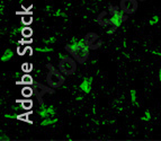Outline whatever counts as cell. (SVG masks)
Wrapping results in <instances>:
<instances>
[{"instance_id": "603a6c76", "label": "cell", "mask_w": 161, "mask_h": 141, "mask_svg": "<svg viewBox=\"0 0 161 141\" xmlns=\"http://www.w3.org/2000/svg\"><path fill=\"white\" fill-rule=\"evenodd\" d=\"M158 79L161 81V70H159V72H158Z\"/></svg>"}, {"instance_id": "6da1fadb", "label": "cell", "mask_w": 161, "mask_h": 141, "mask_svg": "<svg viewBox=\"0 0 161 141\" xmlns=\"http://www.w3.org/2000/svg\"><path fill=\"white\" fill-rule=\"evenodd\" d=\"M64 49H66L67 52H69L70 54L76 59V61H77L78 63L82 64L88 60L90 49L86 45L83 38L77 41V39L73 37L71 39V43L67 44L66 46H64Z\"/></svg>"}, {"instance_id": "cb8c5ba5", "label": "cell", "mask_w": 161, "mask_h": 141, "mask_svg": "<svg viewBox=\"0 0 161 141\" xmlns=\"http://www.w3.org/2000/svg\"><path fill=\"white\" fill-rule=\"evenodd\" d=\"M64 56H67V55H64L63 53H59V58L62 59V58H64Z\"/></svg>"}, {"instance_id": "3957f363", "label": "cell", "mask_w": 161, "mask_h": 141, "mask_svg": "<svg viewBox=\"0 0 161 141\" xmlns=\"http://www.w3.org/2000/svg\"><path fill=\"white\" fill-rule=\"evenodd\" d=\"M106 16H107V11H101L97 17V23H98V25H100V26H112L111 29L107 31V34H108V35H112V34H114L115 31L121 26L122 22L114 16H111L109 18H107Z\"/></svg>"}, {"instance_id": "ac0fdd59", "label": "cell", "mask_w": 161, "mask_h": 141, "mask_svg": "<svg viewBox=\"0 0 161 141\" xmlns=\"http://www.w3.org/2000/svg\"><path fill=\"white\" fill-rule=\"evenodd\" d=\"M158 22H159V17L158 16H152L150 19H149V25H156L158 24Z\"/></svg>"}, {"instance_id": "5bb4252c", "label": "cell", "mask_w": 161, "mask_h": 141, "mask_svg": "<svg viewBox=\"0 0 161 141\" xmlns=\"http://www.w3.org/2000/svg\"><path fill=\"white\" fill-rule=\"evenodd\" d=\"M22 93H23V95H24L25 97H29L32 94H34V89L29 88V87H25V88H23Z\"/></svg>"}, {"instance_id": "5b68a950", "label": "cell", "mask_w": 161, "mask_h": 141, "mask_svg": "<svg viewBox=\"0 0 161 141\" xmlns=\"http://www.w3.org/2000/svg\"><path fill=\"white\" fill-rule=\"evenodd\" d=\"M34 87H33V89H34V95L37 97V99L39 102V104H41V107H44V103H43V96L45 94H47V93H50V94H53L54 93V89L51 87L50 88V86L47 87V86H45V85L43 84H39V83H34Z\"/></svg>"}, {"instance_id": "4fadbf2b", "label": "cell", "mask_w": 161, "mask_h": 141, "mask_svg": "<svg viewBox=\"0 0 161 141\" xmlns=\"http://www.w3.org/2000/svg\"><path fill=\"white\" fill-rule=\"evenodd\" d=\"M130 95H131V102L134 104L135 106H137V105H139V102H137V98H136V90H135V89H131Z\"/></svg>"}, {"instance_id": "7a4b0ae2", "label": "cell", "mask_w": 161, "mask_h": 141, "mask_svg": "<svg viewBox=\"0 0 161 141\" xmlns=\"http://www.w3.org/2000/svg\"><path fill=\"white\" fill-rule=\"evenodd\" d=\"M46 69L49 70L46 75V84L49 85L52 88H59L62 85L64 84V75L62 73L60 70H58L56 68L53 67V64L47 63L46 64Z\"/></svg>"}, {"instance_id": "d6986e66", "label": "cell", "mask_w": 161, "mask_h": 141, "mask_svg": "<svg viewBox=\"0 0 161 141\" xmlns=\"http://www.w3.org/2000/svg\"><path fill=\"white\" fill-rule=\"evenodd\" d=\"M23 83L24 84H33V79H32V77H29V76H24L23 77Z\"/></svg>"}, {"instance_id": "d4e9b609", "label": "cell", "mask_w": 161, "mask_h": 141, "mask_svg": "<svg viewBox=\"0 0 161 141\" xmlns=\"http://www.w3.org/2000/svg\"><path fill=\"white\" fill-rule=\"evenodd\" d=\"M139 1H145V0H139Z\"/></svg>"}, {"instance_id": "7c38bea8", "label": "cell", "mask_w": 161, "mask_h": 141, "mask_svg": "<svg viewBox=\"0 0 161 141\" xmlns=\"http://www.w3.org/2000/svg\"><path fill=\"white\" fill-rule=\"evenodd\" d=\"M14 56V52L11 51L10 49H8V50H6L5 51V53L2 54V56H1V61H9L11 58Z\"/></svg>"}, {"instance_id": "277c9868", "label": "cell", "mask_w": 161, "mask_h": 141, "mask_svg": "<svg viewBox=\"0 0 161 141\" xmlns=\"http://www.w3.org/2000/svg\"><path fill=\"white\" fill-rule=\"evenodd\" d=\"M77 63L76 59L71 56H64L60 59L59 62V70L63 73L64 76H71L77 71Z\"/></svg>"}, {"instance_id": "ba28073f", "label": "cell", "mask_w": 161, "mask_h": 141, "mask_svg": "<svg viewBox=\"0 0 161 141\" xmlns=\"http://www.w3.org/2000/svg\"><path fill=\"white\" fill-rule=\"evenodd\" d=\"M108 13L111 16L116 17L117 19H120L121 22H125L127 19V14H125L121 9V7H115V6H109L108 7Z\"/></svg>"}, {"instance_id": "7402d4cb", "label": "cell", "mask_w": 161, "mask_h": 141, "mask_svg": "<svg viewBox=\"0 0 161 141\" xmlns=\"http://www.w3.org/2000/svg\"><path fill=\"white\" fill-rule=\"evenodd\" d=\"M152 54H156V55L161 56V51H152Z\"/></svg>"}, {"instance_id": "30bf717a", "label": "cell", "mask_w": 161, "mask_h": 141, "mask_svg": "<svg viewBox=\"0 0 161 141\" xmlns=\"http://www.w3.org/2000/svg\"><path fill=\"white\" fill-rule=\"evenodd\" d=\"M92 78L91 77H88V78H84L82 80V83L80 84V88L83 93L86 94H89L91 92V88H92Z\"/></svg>"}, {"instance_id": "8fae6325", "label": "cell", "mask_w": 161, "mask_h": 141, "mask_svg": "<svg viewBox=\"0 0 161 141\" xmlns=\"http://www.w3.org/2000/svg\"><path fill=\"white\" fill-rule=\"evenodd\" d=\"M58 122V118L56 117H46V118H43V121L41 122V125L42 126H47V125H52Z\"/></svg>"}, {"instance_id": "52a82bcc", "label": "cell", "mask_w": 161, "mask_h": 141, "mask_svg": "<svg viewBox=\"0 0 161 141\" xmlns=\"http://www.w3.org/2000/svg\"><path fill=\"white\" fill-rule=\"evenodd\" d=\"M137 2L139 0H121L120 7L125 14L132 15L137 10Z\"/></svg>"}, {"instance_id": "44dd1931", "label": "cell", "mask_w": 161, "mask_h": 141, "mask_svg": "<svg viewBox=\"0 0 161 141\" xmlns=\"http://www.w3.org/2000/svg\"><path fill=\"white\" fill-rule=\"evenodd\" d=\"M54 16H59V17H61V16H63V11H62L61 9H59V10H56L55 13H54Z\"/></svg>"}, {"instance_id": "9a60e30c", "label": "cell", "mask_w": 161, "mask_h": 141, "mask_svg": "<svg viewBox=\"0 0 161 141\" xmlns=\"http://www.w3.org/2000/svg\"><path fill=\"white\" fill-rule=\"evenodd\" d=\"M36 51L37 52H42V53H46V52H52L53 49L50 46H42V47H37Z\"/></svg>"}, {"instance_id": "2e32d148", "label": "cell", "mask_w": 161, "mask_h": 141, "mask_svg": "<svg viewBox=\"0 0 161 141\" xmlns=\"http://www.w3.org/2000/svg\"><path fill=\"white\" fill-rule=\"evenodd\" d=\"M150 120H151V113L149 111H145L144 115L141 116V121H143V122H149Z\"/></svg>"}, {"instance_id": "8992f818", "label": "cell", "mask_w": 161, "mask_h": 141, "mask_svg": "<svg viewBox=\"0 0 161 141\" xmlns=\"http://www.w3.org/2000/svg\"><path fill=\"white\" fill-rule=\"evenodd\" d=\"M83 39H84V43H86V45L89 47L90 50H97V49H99V47L101 46V44H103L101 38L96 33H94V32L87 33L86 36L83 37Z\"/></svg>"}, {"instance_id": "e0dca14e", "label": "cell", "mask_w": 161, "mask_h": 141, "mask_svg": "<svg viewBox=\"0 0 161 141\" xmlns=\"http://www.w3.org/2000/svg\"><path fill=\"white\" fill-rule=\"evenodd\" d=\"M22 33H23V36H25V37H29V36L33 34V31L30 29V28H24Z\"/></svg>"}, {"instance_id": "9c48e42d", "label": "cell", "mask_w": 161, "mask_h": 141, "mask_svg": "<svg viewBox=\"0 0 161 141\" xmlns=\"http://www.w3.org/2000/svg\"><path fill=\"white\" fill-rule=\"evenodd\" d=\"M39 116L43 117V118H46V117H53L55 114V109H54V106L50 105L47 107H41V111H39Z\"/></svg>"}, {"instance_id": "ffe728a7", "label": "cell", "mask_w": 161, "mask_h": 141, "mask_svg": "<svg viewBox=\"0 0 161 141\" xmlns=\"http://www.w3.org/2000/svg\"><path fill=\"white\" fill-rule=\"evenodd\" d=\"M54 42H55V36H51V37L44 39L45 44H52V43H54Z\"/></svg>"}]
</instances>
